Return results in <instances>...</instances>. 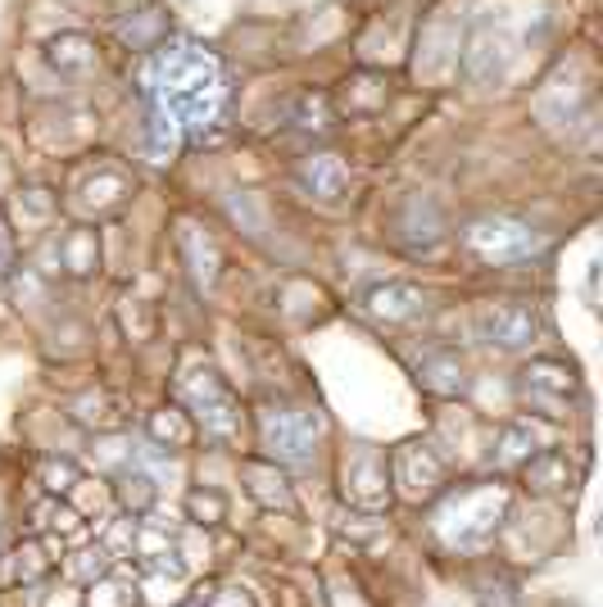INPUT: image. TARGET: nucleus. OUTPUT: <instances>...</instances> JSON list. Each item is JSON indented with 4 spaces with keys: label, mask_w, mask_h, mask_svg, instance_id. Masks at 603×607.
I'll use <instances>...</instances> for the list:
<instances>
[{
    "label": "nucleus",
    "mask_w": 603,
    "mask_h": 607,
    "mask_svg": "<svg viewBox=\"0 0 603 607\" xmlns=\"http://www.w3.org/2000/svg\"><path fill=\"white\" fill-rule=\"evenodd\" d=\"M581 395V382H576V367L563 359H531L517 372V399L544 422L567 417V403Z\"/></svg>",
    "instance_id": "423d86ee"
},
{
    "label": "nucleus",
    "mask_w": 603,
    "mask_h": 607,
    "mask_svg": "<svg viewBox=\"0 0 603 607\" xmlns=\"http://www.w3.org/2000/svg\"><path fill=\"white\" fill-rule=\"evenodd\" d=\"M395 227H399V241H405L413 255L418 249L422 255H432V249L445 241V218L426 195H409L405 209H399V218H395Z\"/></svg>",
    "instance_id": "4468645a"
},
{
    "label": "nucleus",
    "mask_w": 603,
    "mask_h": 607,
    "mask_svg": "<svg viewBox=\"0 0 603 607\" xmlns=\"http://www.w3.org/2000/svg\"><path fill=\"white\" fill-rule=\"evenodd\" d=\"M68 417L78 426H95V436H105V431H118L123 426V403L110 390H87L68 403Z\"/></svg>",
    "instance_id": "aec40b11"
},
{
    "label": "nucleus",
    "mask_w": 603,
    "mask_h": 607,
    "mask_svg": "<svg viewBox=\"0 0 603 607\" xmlns=\"http://www.w3.org/2000/svg\"><path fill=\"white\" fill-rule=\"evenodd\" d=\"M341 494L349 508L359 513H382L390 503V472H386V459L376 449H355L345 459V472H341Z\"/></svg>",
    "instance_id": "1a4fd4ad"
},
{
    "label": "nucleus",
    "mask_w": 603,
    "mask_h": 607,
    "mask_svg": "<svg viewBox=\"0 0 603 607\" xmlns=\"http://www.w3.org/2000/svg\"><path fill=\"white\" fill-rule=\"evenodd\" d=\"M413 376H418V386L426 395H440V399H459L467 390V367L459 353H449V349H422L418 359H413Z\"/></svg>",
    "instance_id": "ddd939ff"
},
{
    "label": "nucleus",
    "mask_w": 603,
    "mask_h": 607,
    "mask_svg": "<svg viewBox=\"0 0 603 607\" xmlns=\"http://www.w3.org/2000/svg\"><path fill=\"white\" fill-rule=\"evenodd\" d=\"M118 37L128 41L132 50H155L159 37H164V18H159V10H141V14H132L128 23H118Z\"/></svg>",
    "instance_id": "c85d7f7f"
},
{
    "label": "nucleus",
    "mask_w": 603,
    "mask_h": 607,
    "mask_svg": "<svg viewBox=\"0 0 603 607\" xmlns=\"http://www.w3.org/2000/svg\"><path fill=\"white\" fill-rule=\"evenodd\" d=\"M504 68H509V37L499 28H476L463 50V78L472 87H490L504 78Z\"/></svg>",
    "instance_id": "f8f14e48"
},
{
    "label": "nucleus",
    "mask_w": 603,
    "mask_h": 607,
    "mask_svg": "<svg viewBox=\"0 0 603 607\" xmlns=\"http://www.w3.org/2000/svg\"><path fill=\"white\" fill-rule=\"evenodd\" d=\"M10 268H14V236H10L5 218H0V282L10 276Z\"/></svg>",
    "instance_id": "4c0bfd02"
},
{
    "label": "nucleus",
    "mask_w": 603,
    "mask_h": 607,
    "mask_svg": "<svg viewBox=\"0 0 603 607\" xmlns=\"http://www.w3.org/2000/svg\"><path fill=\"white\" fill-rule=\"evenodd\" d=\"M128 177L123 172H114V168H100L91 182L82 186V205L87 209H95V214H105V209H114V205H123V199H128Z\"/></svg>",
    "instance_id": "b1692460"
},
{
    "label": "nucleus",
    "mask_w": 603,
    "mask_h": 607,
    "mask_svg": "<svg viewBox=\"0 0 603 607\" xmlns=\"http://www.w3.org/2000/svg\"><path fill=\"white\" fill-rule=\"evenodd\" d=\"M46 64L55 68L60 78H87V73L100 64V50L82 33H60V37L46 41Z\"/></svg>",
    "instance_id": "f3484780"
},
{
    "label": "nucleus",
    "mask_w": 603,
    "mask_h": 607,
    "mask_svg": "<svg viewBox=\"0 0 603 607\" xmlns=\"http://www.w3.org/2000/svg\"><path fill=\"white\" fill-rule=\"evenodd\" d=\"M363 309L386 326H405V322H418L426 313V290L413 282H382L363 295Z\"/></svg>",
    "instance_id": "9b49d317"
},
{
    "label": "nucleus",
    "mask_w": 603,
    "mask_h": 607,
    "mask_svg": "<svg viewBox=\"0 0 603 607\" xmlns=\"http://www.w3.org/2000/svg\"><path fill=\"white\" fill-rule=\"evenodd\" d=\"M182 5H191V0H182Z\"/></svg>",
    "instance_id": "a19ab883"
},
{
    "label": "nucleus",
    "mask_w": 603,
    "mask_h": 607,
    "mask_svg": "<svg viewBox=\"0 0 603 607\" xmlns=\"http://www.w3.org/2000/svg\"><path fill=\"white\" fill-rule=\"evenodd\" d=\"M187 513H191V521H200V526H218L222 517H228V499H222L218 490H191Z\"/></svg>",
    "instance_id": "72a5a7b5"
},
{
    "label": "nucleus",
    "mask_w": 603,
    "mask_h": 607,
    "mask_svg": "<svg viewBox=\"0 0 603 607\" xmlns=\"http://www.w3.org/2000/svg\"><path fill=\"white\" fill-rule=\"evenodd\" d=\"M14 214H18V222H50L55 218V195L46 186H23L14 195Z\"/></svg>",
    "instance_id": "2f4dec72"
},
{
    "label": "nucleus",
    "mask_w": 603,
    "mask_h": 607,
    "mask_svg": "<svg viewBox=\"0 0 603 607\" xmlns=\"http://www.w3.org/2000/svg\"><path fill=\"white\" fill-rule=\"evenodd\" d=\"M150 109H164L182 122V137L205 141V132L222 118V64L195 41L155 46L145 68Z\"/></svg>",
    "instance_id": "f257e3e1"
},
{
    "label": "nucleus",
    "mask_w": 603,
    "mask_h": 607,
    "mask_svg": "<svg viewBox=\"0 0 603 607\" xmlns=\"http://www.w3.org/2000/svg\"><path fill=\"white\" fill-rule=\"evenodd\" d=\"M33 517H37V526L46 530V535H60V540L82 535V517H78V508H73V503H60L55 494H50L46 503H37Z\"/></svg>",
    "instance_id": "a878e982"
},
{
    "label": "nucleus",
    "mask_w": 603,
    "mask_h": 607,
    "mask_svg": "<svg viewBox=\"0 0 603 607\" xmlns=\"http://www.w3.org/2000/svg\"><path fill=\"white\" fill-rule=\"evenodd\" d=\"M322 417L299 403H264L259 409V444L268 449L272 463L286 467H305L313 463V453L322 444Z\"/></svg>",
    "instance_id": "39448f33"
},
{
    "label": "nucleus",
    "mask_w": 603,
    "mask_h": 607,
    "mask_svg": "<svg viewBox=\"0 0 603 607\" xmlns=\"http://www.w3.org/2000/svg\"><path fill=\"white\" fill-rule=\"evenodd\" d=\"M241 480L264 513H295V490L278 463H241Z\"/></svg>",
    "instance_id": "2eb2a0df"
},
{
    "label": "nucleus",
    "mask_w": 603,
    "mask_h": 607,
    "mask_svg": "<svg viewBox=\"0 0 603 607\" xmlns=\"http://www.w3.org/2000/svg\"><path fill=\"white\" fill-rule=\"evenodd\" d=\"M544 245L549 241L540 227H531L526 218H513V214H486L463 232V249L476 263H490V268L531 263L536 255H544Z\"/></svg>",
    "instance_id": "20e7f679"
},
{
    "label": "nucleus",
    "mask_w": 603,
    "mask_h": 607,
    "mask_svg": "<svg viewBox=\"0 0 603 607\" xmlns=\"http://www.w3.org/2000/svg\"><path fill=\"white\" fill-rule=\"evenodd\" d=\"M336 535L355 540V544H372V540L386 535V521H382V513H359V508H349V513H336Z\"/></svg>",
    "instance_id": "c756f323"
},
{
    "label": "nucleus",
    "mask_w": 603,
    "mask_h": 607,
    "mask_svg": "<svg viewBox=\"0 0 603 607\" xmlns=\"http://www.w3.org/2000/svg\"><path fill=\"white\" fill-rule=\"evenodd\" d=\"M178 245H182V259H187V268H191V276H195V286L200 290H209L214 282H218V245L200 232L195 222H182L178 227Z\"/></svg>",
    "instance_id": "6ab92c4d"
},
{
    "label": "nucleus",
    "mask_w": 603,
    "mask_h": 607,
    "mask_svg": "<svg viewBox=\"0 0 603 607\" xmlns=\"http://www.w3.org/2000/svg\"><path fill=\"white\" fill-rule=\"evenodd\" d=\"M291 118H295V128H299V132H326L336 114H332V100H326L322 91H305V95L295 100Z\"/></svg>",
    "instance_id": "bb28decb"
},
{
    "label": "nucleus",
    "mask_w": 603,
    "mask_h": 607,
    "mask_svg": "<svg viewBox=\"0 0 603 607\" xmlns=\"http://www.w3.org/2000/svg\"><path fill=\"white\" fill-rule=\"evenodd\" d=\"M145 431L155 440V449H187L195 440V422L182 409H159V413H150Z\"/></svg>",
    "instance_id": "5701e85b"
},
{
    "label": "nucleus",
    "mask_w": 603,
    "mask_h": 607,
    "mask_svg": "<svg viewBox=\"0 0 603 607\" xmlns=\"http://www.w3.org/2000/svg\"><path fill=\"white\" fill-rule=\"evenodd\" d=\"M60 268L73 276H91L100 268V236L87 232V227H73V232L60 236Z\"/></svg>",
    "instance_id": "4be33fe9"
},
{
    "label": "nucleus",
    "mask_w": 603,
    "mask_h": 607,
    "mask_svg": "<svg viewBox=\"0 0 603 607\" xmlns=\"http://www.w3.org/2000/svg\"><path fill=\"white\" fill-rule=\"evenodd\" d=\"M522 476H526V490L531 494H567L572 480H576L563 449H540L536 459L522 463Z\"/></svg>",
    "instance_id": "a211bd4d"
},
{
    "label": "nucleus",
    "mask_w": 603,
    "mask_h": 607,
    "mask_svg": "<svg viewBox=\"0 0 603 607\" xmlns=\"http://www.w3.org/2000/svg\"><path fill=\"white\" fill-rule=\"evenodd\" d=\"M172 390H178L187 417L195 422V431L205 436V440H214V444H236V440H241V422H245L241 399H236L232 386L218 376V367H209V363L195 359V363H187V367L178 372Z\"/></svg>",
    "instance_id": "7ed1b4c3"
},
{
    "label": "nucleus",
    "mask_w": 603,
    "mask_h": 607,
    "mask_svg": "<svg viewBox=\"0 0 603 607\" xmlns=\"http://www.w3.org/2000/svg\"><path fill=\"white\" fill-rule=\"evenodd\" d=\"M46 607H87V603H82V594H73V590H55L46 598Z\"/></svg>",
    "instance_id": "58836bf2"
},
{
    "label": "nucleus",
    "mask_w": 603,
    "mask_h": 607,
    "mask_svg": "<svg viewBox=\"0 0 603 607\" xmlns=\"http://www.w3.org/2000/svg\"><path fill=\"white\" fill-rule=\"evenodd\" d=\"M137 603H141V590L132 585V580H123V576H100V580H91L87 607H137Z\"/></svg>",
    "instance_id": "cd10ccee"
},
{
    "label": "nucleus",
    "mask_w": 603,
    "mask_h": 607,
    "mask_svg": "<svg viewBox=\"0 0 603 607\" xmlns=\"http://www.w3.org/2000/svg\"><path fill=\"white\" fill-rule=\"evenodd\" d=\"M476 336L499 353H522L540 340V313L531 299H490L476 309Z\"/></svg>",
    "instance_id": "0eeeda50"
},
{
    "label": "nucleus",
    "mask_w": 603,
    "mask_h": 607,
    "mask_svg": "<svg viewBox=\"0 0 603 607\" xmlns=\"http://www.w3.org/2000/svg\"><path fill=\"white\" fill-rule=\"evenodd\" d=\"M123 326L132 332V340H150V332H155V322L141 309V299H123Z\"/></svg>",
    "instance_id": "c9c22d12"
},
{
    "label": "nucleus",
    "mask_w": 603,
    "mask_h": 607,
    "mask_svg": "<svg viewBox=\"0 0 603 607\" xmlns=\"http://www.w3.org/2000/svg\"><path fill=\"white\" fill-rule=\"evenodd\" d=\"M209 607H255V594L241 590V585H228V590H218L209 598Z\"/></svg>",
    "instance_id": "e433bc0d"
},
{
    "label": "nucleus",
    "mask_w": 603,
    "mask_h": 607,
    "mask_svg": "<svg viewBox=\"0 0 603 607\" xmlns=\"http://www.w3.org/2000/svg\"><path fill=\"white\" fill-rule=\"evenodd\" d=\"M449 480V467L445 459L432 449V444H399L390 453V494H399L405 503H432Z\"/></svg>",
    "instance_id": "6e6552de"
},
{
    "label": "nucleus",
    "mask_w": 603,
    "mask_h": 607,
    "mask_svg": "<svg viewBox=\"0 0 603 607\" xmlns=\"http://www.w3.org/2000/svg\"><path fill=\"white\" fill-rule=\"evenodd\" d=\"M0 553H5V513H0Z\"/></svg>",
    "instance_id": "ea45409f"
},
{
    "label": "nucleus",
    "mask_w": 603,
    "mask_h": 607,
    "mask_svg": "<svg viewBox=\"0 0 603 607\" xmlns=\"http://www.w3.org/2000/svg\"><path fill=\"white\" fill-rule=\"evenodd\" d=\"M73 508H78V517H105L110 513V490L95 486V480H78V486L68 490Z\"/></svg>",
    "instance_id": "f704fd0d"
},
{
    "label": "nucleus",
    "mask_w": 603,
    "mask_h": 607,
    "mask_svg": "<svg viewBox=\"0 0 603 607\" xmlns=\"http://www.w3.org/2000/svg\"><path fill=\"white\" fill-rule=\"evenodd\" d=\"M114 499H118V503H123V508H128L132 517H145L150 508H155L159 486H155V476H150L141 463H132V467H123V472H118Z\"/></svg>",
    "instance_id": "412c9836"
},
{
    "label": "nucleus",
    "mask_w": 603,
    "mask_h": 607,
    "mask_svg": "<svg viewBox=\"0 0 603 607\" xmlns=\"http://www.w3.org/2000/svg\"><path fill=\"white\" fill-rule=\"evenodd\" d=\"M509 508H513L509 486H499V480H472V486L449 490L440 499V508L432 513V530H436L440 548H449V553H482L495 544Z\"/></svg>",
    "instance_id": "f03ea898"
},
{
    "label": "nucleus",
    "mask_w": 603,
    "mask_h": 607,
    "mask_svg": "<svg viewBox=\"0 0 603 607\" xmlns=\"http://www.w3.org/2000/svg\"><path fill=\"white\" fill-rule=\"evenodd\" d=\"M50 571V548L41 540H23L10 553V580L14 585H37V580Z\"/></svg>",
    "instance_id": "393cba45"
},
{
    "label": "nucleus",
    "mask_w": 603,
    "mask_h": 607,
    "mask_svg": "<svg viewBox=\"0 0 603 607\" xmlns=\"http://www.w3.org/2000/svg\"><path fill=\"white\" fill-rule=\"evenodd\" d=\"M295 182H299V191L313 195V199H341L349 191V164L341 155H332V150H322V155L299 159Z\"/></svg>",
    "instance_id": "dca6fc26"
},
{
    "label": "nucleus",
    "mask_w": 603,
    "mask_h": 607,
    "mask_svg": "<svg viewBox=\"0 0 603 607\" xmlns=\"http://www.w3.org/2000/svg\"><path fill=\"white\" fill-rule=\"evenodd\" d=\"M37 476H41V486H46L50 494H55V499H60V494H68V490H73V486H78V480H82L78 463H68V459H46Z\"/></svg>",
    "instance_id": "473e14b6"
},
{
    "label": "nucleus",
    "mask_w": 603,
    "mask_h": 607,
    "mask_svg": "<svg viewBox=\"0 0 603 607\" xmlns=\"http://www.w3.org/2000/svg\"><path fill=\"white\" fill-rule=\"evenodd\" d=\"M110 567H114V553L105 544H87V548L73 553V563H68L73 580H87V585L100 580V576H110Z\"/></svg>",
    "instance_id": "7c9ffc66"
},
{
    "label": "nucleus",
    "mask_w": 603,
    "mask_h": 607,
    "mask_svg": "<svg viewBox=\"0 0 603 607\" xmlns=\"http://www.w3.org/2000/svg\"><path fill=\"white\" fill-rule=\"evenodd\" d=\"M554 444H559L554 422L526 413V417H513L504 431H499V440H495V463H499V467H513V463L536 459L540 449H554Z\"/></svg>",
    "instance_id": "9d476101"
}]
</instances>
